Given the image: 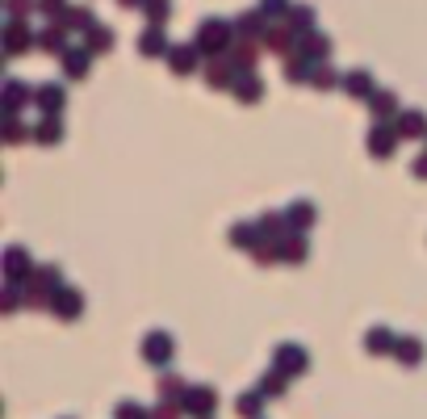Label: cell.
<instances>
[{"mask_svg":"<svg viewBox=\"0 0 427 419\" xmlns=\"http://www.w3.org/2000/svg\"><path fill=\"white\" fill-rule=\"evenodd\" d=\"M147 348H151V353H147V357H151V361H164V357H168V353H164V348H172V340H164V336H155V340H151V344H147Z\"/></svg>","mask_w":427,"mask_h":419,"instance_id":"obj_1","label":"cell"},{"mask_svg":"<svg viewBox=\"0 0 427 419\" xmlns=\"http://www.w3.org/2000/svg\"><path fill=\"white\" fill-rule=\"evenodd\" d=\"M419 176H427V159H419Z\"/></svg>","mask_w":427,"mask_h":419,"instance_id":"obj_2","label":"cell"}]
</instances>
